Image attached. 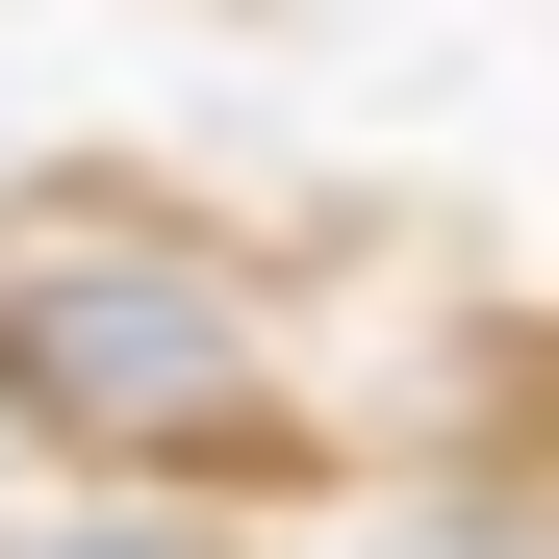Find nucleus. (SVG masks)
Instances as JSON below:
<instances>
[{
	"instance_id": "nucleus-1",
	"label": "nucleus",
	"mask_w": 559,
	"mask_h": 559,
	"mask_svg": "<svg viewBox=\"0 0 559 559\" xmlns=\"http://www.w3.org/2000/svg\"><path fill=\"white\" fill-rule=\"evenodd\" d=\"M0 432L103 457V484H178V457H280V382H254V306L178 229H51L0 280Z\"/></svg>"
},
{
	"instance_id": "nucleus-2",
	"label": "nucleus",
	"mask_w": 559,
	"mask_h": 559,
	"mask_svg": "<svg viewBox=\"0 0 559 559\" xmlns=\"http://www.w3.org/2000/svg\"><path fill=\"white\" fill-rule=\"evenodd\" d=\"M51 559H178V534H51Z\"/></svg>"
}]
</instances>
